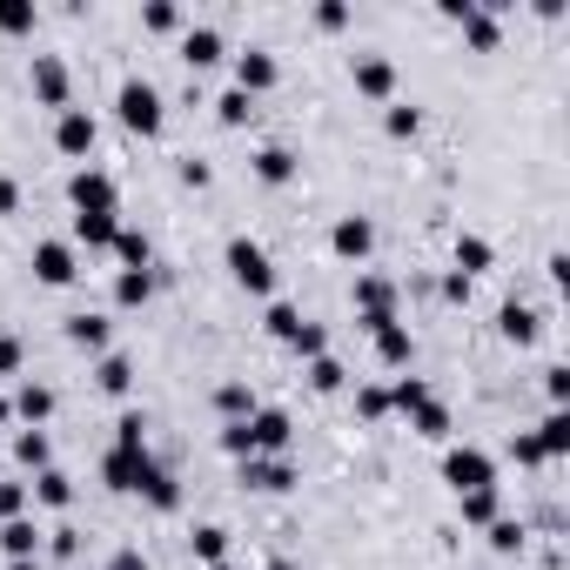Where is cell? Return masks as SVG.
<instances>
[{"instance_id":"cell-1","label":"cell","mask_w":570,"mask_h":570,"mask_svg":"<svg viewBox=\"0 0 570 570\" xmlns=\"http://www.w3.org/2000/svg\"><path fill=\"white\" fill-rule=\"evenodd\" d=\"M115 115H121L128 135H161V121H169V101H161L154 80L128 74V80H121V95H115Z\"/></svg>"},{"instance_id":"cell-2","label":"cell","mask_w":570,"mask_h":570,"mask_svg":"<svg viewBox=\"0 0 570 570\" xmlns=\"http://www.w3.org/2000/svg\"><path fill=\"white\" fill-rule=\"evenodd\" d=\"M228 276L249 289V295H276V262H269L262 241H249V235H235V241H228Z\"/></svg>"},{"instance_id":"cell-3","label":"cell","mask_w":570,"mask_h":570,"mask_svg":"<svg viewBox=\"0 0 570 570\" xmlns=\"http://www.w3.org/2000/svg\"><path fill=\"white\" fill-rule=\"evenodd\" d=\"M443 483H450L456 497H463V491H491V483H497V463L483 456L476 443H450V450H443Z\"/></svg>"},{"instance_id":"cell-4","label":"cell","mask_w":570,"mask_h":570,"mask_svg":"<svg viewBox=\"0 0 570 570\" xmlns=\"http://www.w3.org/2000/svg\"><path fill=\"white\" fill-rule=\"evenodd\" d=\"M67 202H74V215H121V208H115L121 195H115V182H108L101 169H74V175H67Z\"/></svg>"},{"instance_id":"cell-5","label":"cell","mask_w":570,"mask_h":570,"mask_svg":"<svg viewBox=\"0 0 570 570\" xmlns=\"http://www.w3.org/2000/svg\"><path fill=\"white\" fill-rule=\"evenodd\" d=\"M80 276V256H74V241H34V282L47 289H67Z\"/></svg>"},{"instance_id":"cell-6","label":"cell","mask_w":570,"mask_h":570,"mask_svg":"<svg viewBox=\"0 0 570 570\" xmlns=\"http://www.w3.org/2000/svg\"><path fill=\"white\" fill-rule=\"evenodd\" d=\"M289 437H295L289 410H256V417H249V443H256V456H289Z\"/></svg>"},{"instance_id":"cell-7","label":"cell","mask_w":570,"mask_h":570,"mask_svg":"<svg viewBox=\"0 0 570 570\" xmlns=\"http://www.w3.org/2000/svg\"><path fill=\"white\" fill-rule=\"evenodd\" d=\"M276 74H282V67H276V54H269V47H241V54H235V88H241V95L276 88Z\"/></svg>"},{"instance_id":"cell-8","label":"cell","mask_w":570,"mask_h":570,"mask_svg":"<svg viewBox=\"0 0 570 570\" xmlns=\"http://www.w3.org/2000/svg\"><path fill=\"white\" fill-rule=\"evenodd\" d=\"M95 115L88 108H61V121H54V148L61 154H95Z\"/></svg>"},{"instance_id":"cell-9","label":"cell","mask_w":570,"mask_h":570,"mask_svg":"<svg viewBox=\"0 0 570 570\" xmlns=\"http://www.w3.org/2000/svg\"><path fill=\"white\" fill-rule=\"evenodd\" d=\"M148 450H108L101 456V483H108V491H141V476H148Z\"/></svg>"},{"instance_id":"cell-10","label":"cell","mask_w":570,"mask_h":570,"mask_svg":"<svg viewBox=\"0 0 570 570\" xmlns=\"http://www.w3.org/2000/svg\"><path fill=\"white\" fill-rule=\"evenodd\" d=\"M330 249H336L343 262H363V256L376 249V228H369V215H343V222L330 228Z\"/></svg>"},{"instance_id":"cell-11","label":"cell","mask_w":570,"mask_h":570,"mask_svg":"<svg viewBox=\"0 0 570 570\" xmlns=\"http://www.w3.org/2000/svg\"><path fill=\"white\" fill-rule=\"evenodd\" d=\"M241 483H249V491H289L295 463L289 456H241Z\"/></svg>"},{"instance_id":"cell-12","label":"cell","mask_w":570,"mask_h":570,"mask_svg":"<svg viewBox=\"0 0 570 570\" xmlns=\"http://www.w3.org/2000/svg\"><path fill=\"white\" fill-rule=\"evenodd\" d=\"M497 330H504V343H517V349H524V343H537V336H544V315H537L530 302H517V295H510V302L497 309Z\"/></svg>"},{"instance_id":"cell-13","label":"cell","mask_w":570,"mask_h":570,"mask_svg":"<svg viewBox=\"0 0 570 570\" xmlns=\"http://www.w3.org/2000/svg\"><path fill=\"white\" fill-rule=\"evenodd\" d=\"M443 14H450V21H456L476 47H497V14H491V8H476V0H450Z\"/></svg>"},{"instance_id":"cell-14","label":"cell","mask_w":570,"mask_h":570,"mask_svg":"<svg viewBox=\"0 0 570 570\" xmlns=\"http://www.w3.org/2000/svg\"><path fill=\"white\" fill-rule=\"evenodd\" d=\"M61 330H67V343H74V349H95V356H108V336H115V330H108V315H95V309L67 315Z\"/></svg>"},{"instance_id":"cell-15","label":"cell","mask_w":570,"mask_h":570,"mask_svg":"<svg viewBox=\"0 0 570 570\" xmlns=\"http://www.w3.org/2000/svg\"><path fill=\"white\" fill-rule=\"evenodd\" d=\"M141 497H148V510H182V476L175 470H161V463H148V476H141Z\"/></svg>"},{"instance_id":"cell-16","label":"cell","mask_w":570,"mask_h":570,"mask_svg":"<svg viewBox=\"0 0 570 570\" xmlns=\"http://www.w3.org/2000/svg\"><path fill=\"white\" fill-rule=\"evenodd\" d=\"M34 95H41V108H67V67H61V54H34Z\"/></svg>"},{"instance_id":"cell-17","label":"cell","mask_w":570,"mask_h":570,"mask_svg":"<svg viewBox=\"0 0 570 570\" xmlns=\"http://www.w3.org/2000/svg\"><path fill=\"white\" fill-rule=\"evenodd\" d=\"M41 524L34 517H14V524H0V550H8V563H28V557H41Z\"/></svg>"},{"instance_id":"cell-18","label":"cell","mask_w":570,"mask_h":570,"mask_svg":"<svg viewBox=\"0 0 570 570\" xmlns=\"http://www.w3.org/2000/svg\"><path fill=\"white\" fill-rule=\"evenodd\" d=\"M356 88H363L369 101H389V95H396V67H389L383 54H363V61H356Z\"/></svg>"},{"instance_id":"cell-19","label":"cell","mask_w":570,"mask_h":570,"mask_svg":"<svg viewBox=\"0 0 570 570\" xmlns=\"http://www.w3.org/2000/svg\"><path fill=\"white\" fill-rule=\"evenodd\" d=\"M369 315H396V289L383 276H356V322H369Z\"/></svg>"},{"instance_id":"cell-20","label":"cell","mask_w":570,"mask_h":570,"mask_svg":"<svg viewBox=\"0 0 570 570\" xmlns=\"http://www.w3.org/2000/svg\"><path fill=\"white\" fill-rule=\"evenodd\" d=\"M215 410H222V423H249L262 402H256V389H249V383H222V389H215Z\"/></svg>"},{"instance_id":"cell-21","label":"cell","mask_w":570,"mask_h":570,"mask_svg":"<svg viewBox=\"0 0 570 570\" xmlns=\"http://www.w3.org/2000/svg\"><path fill=\"white\" fill-rule=\"evenodd\" d=\"M256 175H262L269 189H282V182H295V154H289L282 141H269V148H256Z\"/></svg>"},{"instance_id":"cell-22","label":"cell","mask_w":570,"mask_h":570,"mask_svg":"<svg viewBox=\"0 0 570 570\" xmlns=\"http://www.w3.org/2000/svg\"><path fill=\"white\" fill-rule=\"evenodd\" d=\"M14 417H28V430H41V423L54 417V389H47V383H21V396H14Z\"/></svg>"},{"instance_id":"cell-23","label":"cell","mask_w":570,"mask_h":570,"mask_svg":"<svg viewBox=\"0 0 570 570\" xmlns=\"http://www.w3.org/2000/svg\"><path fill=\"white\" fill-rule=\"evenodd\" d=\"M34 504H47V510H67V504H74V476L47 463V470L34 476Z\"/></svg>"},{"instance_id":"cell-24","label":"cell","mask_w":570,"mask_h":570,"mask_svg":"<svg viewBox=\"0 0 570 570\" xmlns=\"http://www.w3.org/2000/svg\"><path fill=\"white\" fill-rule=\"evenodd\" d=\"M222 54H228V47H222L215 28H189V34H182V61H189V67H215Z\"/></svg>"},{"instance_id":"cell-25","label":"cell","mask_w":570,"mask_h":570,"mask_svg":"<svg viewBox=\"0 0 570 570\" xmlns=\"http://www.w3.org/2000/svg\"><path fill=\"white\" fill-rule=\"evenodd\" d=\"M491 262H497V249H491L483 235H456V276H463V282H470V276H483Z\"/></svg>"},{"instance_id":"cell-26","label":"cell","mask_w":570,"mask_h":570,"mask_svg":"<svg viewBox=\"0 0 570 570\" xmlns=\"http://www.w3.org/2000/svg\"><path fill=\"white\" fill-rule=\"evenodd\" d=\"M376 356H383L389 369H402V363H410V356H417V336H410V330H402V322H389V330H376Z\"/></svg>"},{"instance_id":"cell-27","label":"cell","mask_w":570,"mask_h":570,"mask_svg":"<svg viewBox=\"0 0 570 570\" xmlns=\"http://www.w3.org/2000/svg\"><path fill=\"white\" fill-rule=\"evenodd\" d=\"M530 437H537L544 463H550V456H563V450H570V410H550V417H544V423H537Z\"/></svg>"},{"instance_id":"cell-28","label":"cell","mask_w":570,"mask_h":570,"mask_svg":"<svg viewBox=\"0 0 570 570\" xmlns=\"http://www.w3.org/2000/svg\"><path fill=\"white\" fill-rule=\"evenodd\" d=\"M121 222L115 215H74V241H88V249H115Z\"/></svg>"},{"instance_id":"cell-29","label":"cell","mask_w":570,"mask_h":570,"mask_svg":"<svg viewBox=\"0 0 570 570\" xmlns=\"http://www.w3.org/2000/svg\"><path fill=\"white\" fill-rule=\"evenodd\" d=\"M504 517V497H497V483H491V491H463V524H483V530H491Z\"/></svg>"},{"instance_id":"cell-30","label":"cell","mask_w":570,"mask_h":570,"mask_svg":"<svg viewBox=\"0 0 570 570\" xmlns=\"http://www.w3.org/2000/svg\"><path fill=\"white\" fill-rule=\"evenodd\" d=\"M148 295H154V269H121V276H115V302H121V309H141Z\"/></svg>"},{"instance_id":"cell-31","label":"cell","mask_w":570,"mask_h":570,"mask_svg":"<svg viewBox=\"0 0 570 570\" xmlns=\"http://www.w3.org/2000/svg\"><path fill=\"white\" fill-rule=\"evenodd\" d=\"M189 550H195L202 570H208V563H228V530H222V524H202V530L189 537Z\"/></svg>"},{"instance_id":"cell-32","label":"cell","mask_w":570,"mask_h":570,"mask_svg":"<svg viewBox=\"0 0 570 570\" xmlns=\"http://www.w3.org/2000/svg\"><path fill=\"white\" fill-rule=\"evenodd\" d=\"M95 383H101V389H108V396H128V383H135V363H128V356H115V349H108V356H101V363H95Z\"/></svg>"},{"instance_id":"cell-33","label":"cell","mask_w":570,"mask_h":570,"mask_svg":"<svg viewBox=\"0 0 570 570\" xmlns=\"http://www.w3.org/2000/svg\"><path fill=\"white\" fill-rule=\"evenodd\" d=\"M14 456H21V463L41 476V470L54 463V443H47V430H21V437H14Z\"/></svg>"},{"instance_id":"cell-34","label":"cell","mask_w":570,"mask_h":570,"mask_svg":"<svg viewBox=\"0 0 570 570\" xmlns=\"http://www.w3.org/2000/svg\"><path fill=\"white\" fill-rule=\"evenodd\" d=\"M410 430H417V437H430V443H443V437H450V410L430 396L423 410H410Z\"/></svg>"},{"instance_id":"cell-35","label":"cell","mask_w":570,"mask_h":570,"mask_svg":"<svg viewBox=\"0 0 570 570\" xmlns=\"http://www.w3.org/2000/svg\"><path fill=\"white\" fill-rule=\"evenodd\" d=\"M423 402H430V383H423V376H396V389H389V410H402V417H410V410H423Z\"/></svg>"},{"instance_id":"cell-36","label":"cell","mask_w":570,"mask_h":570,"mask_svg":"<svg viewBox=\"0 0 570 570\" xmlns=\"http://www.w3.org/2000/svg\"><path fill=\"white\" fill-rule=\"evenodd\" d=\"M115 256H121V269H148V262H154V249H148L141 228H121V235H115Z\"/></svg>"},{"instance_id":"cell-37","label":"cell","mask_w":570,"mask_h":570,"mask_svg":"<svg viewBox=\"0 0 570 570\" xmlns=\"http://www.w3.org/2000/svg\"><path fill=\"white\" fill-rule=\"evenodd\" d=\"M343 383H349V369H343L336 356H315V363H309V389H322V396H336Z\"/></svg>"},{"instance_id":"cell-38","label":"cell","mask_w":570,"mask_h":570,"mask_svg":"<svg viewBox=\"0 0 570 570\" xmlns=\"http://www.w3.org/2000/svg\"><path fill=\"white\" fill-rule=\"evenodd\" d=\"M289 349L309 356V363H315V356H330V330H322V322H302V330L289 336Z\"/></svg>"},{"instance_id":"cell-39","label":"cell","mask_w":570,"mask_h":570,"mask_svg":"<svg viewBox=\"0 0 570 570\" xmlns=\"http://www.w3.org/2000/svg\"><path fill=\"white\" fill-rule=\"evenodd\" d=\"M0 34H34V0H0Z\"/></svg>"},{"instance_id":"cell-40","label":"cell","mask_w":570,"mask_h":570,"mask_svg":"<svg viewBox=\"0 0 570 570\" xmlns=\"http://www.w3.org/2000/svg\"><path fill=\"white\" fill-rule=\"evenodd\" d=\"M115 450H148V417H141V410H128V417L115 423Z\"/></svg>"},{"instance_id":"cell-41","label":"cell","mask_w":570,"mask_h":570,"mask_svg":"<svg viewBox=\"0 0 570 570\" xmlns=\"http://www.w3.org/2000/svg\"><path fill=\"white\" fill-rule=\"evenodd\" d=\"M295 330H302V309H295V302H269V336L289 343Z\"/></svg>"},{"instance_id":"cell-42","label":"cell","mask_w":570,"mask_h":570,"mask_svg":"<svg viewBox=\"0 0 570 570\" xmlns=\"http://www.w3.org/2000/svg\"><path fill=\"white\" fill-rule=\"evenodd\" d=\"M215 115H222L228 128H241V121H249V115H256V95H241V88H228V95L215 101Z\"/></svg>"},{"instance_id":"cell-43","label":"cell","mask_w":570,"mask_h":570,"mask_svg":"<svg viewBox=\"0 0 570 570\" xmlns=\"http://www.w3.org/2000/svg\"><path fill=\"white\" fill-rule=\"evenodd\" d=\"M141 28H154V34H175V28H182V8H169V0H148V8H141Z\"/></svg>"},{"instance_id":"cell-44","label":"cell","mask_w":570,"mask_h":570,"mask_svg":"<svg viewBox=\"0 0 570 570\" xmlns=\"http://www.w3.org/2000/svg\"><path fill=\"white\" fill-rule=\"evenodd\" d=\"M491 550H504V557L524 550V524H517V517H497V524H491Z\"/></svg>"},{"instance_id":"cell-45","label":"cell","mask_w":570,"mask_h":570,"mask_svg":"<svg viewBox=\"0 0 570 570\" xmlns=\"http://www.w3.org/2000/svg\"><path fill=\"white\" fill-rule=\"evenodd\" d=\"M383 128H389V135H417V128H423V115H417L410 101H389V115H383Z\"/></svg>"},{"instance_id":"cell-46","label":"cell","mask_w":570,"mask_h":570,"mask_svg":"<svg viewBox=\"0 0 570 570\" xmlns=\"http://www.w3.org/2000/svg\"><path fill=\"white\" fill-rule=\"evenodd\" d=\"M356 410H363L369 423H383V417H389V389H376V383H363V389H356Z\"/></svg>"},{"instance_id":"cell-47","label":"cell","mask_w":570,"mask_h":570,"mask_svg":"<svg viewBox=\"0 0 570 570\" xmlns=\"http://www.w3.org/2000/svg\"><path fill=\"white\" fill-rule=\"evenodd\" d=\"M28 517V483H0V524Z\"/></svg>"},{"instance_id":"cell-48","label":"cell","mask_w":570,"mask_h":570,"mask_svg":"<svg viewBox=\"0 0 570 570\" xmlns=\"http://www.w3.org/2000/svg\"><path fill=\"white\" fill-rule=\"evenodd\" d=\"M222 450L241 463V456H256V443H249V423H222Z\"/></svg>"},{"instance_id":"cell-49","label":"cell","mask_w":570,"mask_h":570,"mask_svg":"<svg viewBox=\"0 0 570 570\" xmlns=\"http://www.w3.org/2000/svg\"><path fill=\"white\" fill-rule=\"evenodd\" d=\"M315 28L343 34V28H349V8H343V0H322V8H315Z\"/></svg>"},{"instance_id":"cell-50","label":"cell","mask_w":570,"mask_h":570,"mask_svg":"<svg viewBox=\"0 0 570 570\" xmlns=\"http://www.w3.org/2000/svg\"><path fill=\"white\" fill-rule=\"evenodd\" d=\"M544 389H550V402L563 410V402H570V369H563V363H550V369H544Z\"/></svg>"},{"instance_id":"cell-51","label":"cell","mask_w":570,"mask_h":570,"mask_svg":"<svg viewBox=\"0 0 570 570\" xmlns=\"http://www.w3.org/2000/svg\"><path fill=\"white\" fill-rule=\"evenodd\" d=\"M21 363H28L21 336H0V376H21Z\"/></svg>"},{"instance_id":"cell-52","label":"cell","mask_w":570,"mask_h":570,"mask_svg":"<svg viewBox=\"0 0 570 570\" xmlns=\"http://www.w3.org/2000/svg\"><path fill=\"white\" fill-rule=\"evenodd\" d=\"M47 550H54V557H80V530H67V524L47 530Z\"/></svg>"},{"instance_id":"cell-53","label":"cell","mask_w":570,"mask_h":570,"mask_svg":"<svg viewBox=\"0 0 570 570\" xmlns=\"http://www.w3.org/2000/svg\"><path fill=\"white\" fill-rule=\"evenodd\" d=\"M510 456H517V463H524V470H537V463H544V450H537V437H530V430H524V437H517V443H510Z\"/></svg>"},{"instance_id":"cell-54","label":"cell","mask_w":570,"mask_h":570,"mask_svg":"<svg viewBox=\"0 0 570 570\" xmlns=\"http://www.w3.org/2000/svg\"><path fill=\"white\" fill-rule=\"evenodd\" d=\"M21 208V182L14 175H0V215H14Z\"/></svg>"},{"instance_id":"cell-55","label":"cell","mask_w":570,"mask_h":570,"mask_svg":"<svg viewBox=\"0 0 570 570\" xmlns=\"http://www.w3.org/2000/svg\"><path fill=\"white\" fill-rule=\"evenodd\" d=\"M182 182H189V189H208V161L189 154V161H182Z\"/></svg>"},{"instance_id":"cell-56","label":"cell","mask_w":570,"mask_h":570,"mask_svg":"<svg viewBox=\"0 0 570 570\" xmlns=\"http://www.w3.org/2000/svg\"><path fill=\"white\" fill-rule=\"evenodd\" d=\"M108 570H148V563H141V557H135V550H121V557H115V563H108Z\"/></svg>"},{"instance_id":"cell-57","label":"cell","mask_w":570,"mask_h":570,"mask_svg":"<svg viewBox=\"0 0 570 570\" xmlns=\"http://www.w3.org/2000/svg\"><path fill=\"white\" fill-rule=\"evenodd\" d=\"M14 417V396H0V423H8Z\"/></svg>"},{"instance_id":"cell-58","label":"cell","mask_w":570,"mask_h":570,"mask_svg":"<svg viewBox=\"0 0 570 570\" xmlns=\"http://www.w3.org/2000/svg\"><path fill=\"white\" fill-rule=\"evenodd\" d=\"M8 570H41V557H28V563H8Z\"/></svg>"},{"instance_id":"cell-59","label":"cell","mask_w":570,"mask_h":570,"mask_svg":"<svg viewBox=\"0 0 570 570\" xmlns=\"http://www.w3.org/2000/svg\"><path fill=\"white\" fill-rule=\"evenodd\" d=\"M262 570H295V563H289V557H276V563H262Z\"/></svg>"},{"instance_id":"cell-60","label":"cell","mask_w":570,"mask_h":570,"mask_svg":"<svg viewBox=\"0 0 570 570\" xmlns=\"http://www.w3.org/2000/svg\"><path fill=\"white\" fill-rule=\"evenodd\" d=\"M208 570H235V563H208Z\"/></svg>"}]
</instances>
